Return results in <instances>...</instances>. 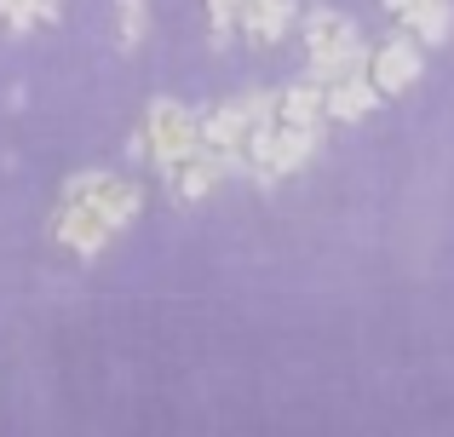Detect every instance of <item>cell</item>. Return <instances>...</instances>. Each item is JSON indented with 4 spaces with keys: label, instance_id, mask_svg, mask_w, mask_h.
<instances>
[{
    "label": "cell",
    "instance_id": "obj_1",
    "mask_svg": "<svg viewBox=\"0 0 454 437\" xmlns=\"http://www.w3.org/2000/svg\"><path fill=\"white\" fill-rule=\"evenodd\" d=\"M145 214V184L121 173H69L52 214V242L75 259H98L115 236Z\"/></svg>",
    "mask_w": 454,
    "mask_h": 437
},
{
    "label": "cell",
    "instance_id": "obj_2",
    "mask_svg": "<svg viewBox=\"0 0 454 437\" xmlns=\"http://www.w3.org/2000/svg\"><path fill=\"white\" fill-rule=\"evenodd\" d=\"M300 29H305V64H310L317 81H333V75H345V69L368 64L363 58V35H356V23L345 18V12L317 6V12L300 18Z\"/></svg>",
    "mask_w": 454,
    "mask_h": 437
},
{
    "label": "cell",
    "instance_id": "obj_3",
    "mask_svg": "<svg viewBox=\"0 0 454 437\" xmlns=\"http://www.w3.org/2000/svg\"><path fill=\"white\" fill-rule=\"evenodd\" d=\"M310 150H317V133L277 121V115H270V104H265V115H259V121H254V133H247L242 168H254L265 184H277V179H288L294 168H305V161H310Z\"/></svg>",
    "mask_w": 454,
    "mask_h": 437
},
{
    "label": "cell",
    "instance_id": "obj_4",
    "mask_svg": "<svg viewBox=\"0 0 454 437\" xmlns=\"http://www.w3.org/2000/svg\"><path fill=\"white\" fill-rule=\"evenodd\" d=\"M265 104H270V98L247 92V98L213 104L207 115H196V127H201V150H213L224 168H236V161H242V150H247V133H254V121L265 115Z\"/></svg>",
    "mask_w": 454,
    "mask_h": 437
},
{
    "label": "cell",
    "instance_id": "obj_5",
    "mask_svg": "<svg viewBox=\"0 0 454 437\" xmlns=\"http://www.w3.org/2000/svg\"><path fill=\"white\" fill-rule=\"evenodd\" d=\"M138 138H145V150H150L155 161H161V156H178V150H196L201 144L196 110H190V104H178V98H150Z\"/></svg>",
    "mask_w": 454,
    "mask_h": 437
},
{
    "label": "cell",
    "instance_id": "obj_6",
    "mask_svg": "<svg viewBox=\"0 0 454 437\" xmlns=\"http://www.w3.org/2000/svg\"><path fill=\"white\" fill-rule=\"evenodd\" d=\"M161 168V179H167V191H173V202H184V207H196V202H207L213 191L224 184V161L213 156V150H178V156H161L155 161Z\"/></svg>",
    "mask_w": 454,
    "mask_h": 437
},
{
    "label": "cell",
    "instance_id": "obj_7",
    "mask_svg": "<svg viewBox=\"0 0 454 437\" xmlns=\"http://www.w3.org/2000/svg\"><path fill=\"white\" fill-rule=\"evenodd\" d=\"M363 69H368V81H374L380 98H397V92L420 87V46H414V35L409 41H386Z\"/></svg>",
    "mask_w": 454,
    "mask_h": 437
},
{
    "label": "cell",
    "instance_id": "obj_8",
    "mask_svg": "<svg viewBox=\"0 0 454 437\" xmlns=\"http://www.w3.org/2000/svg\"><path fill=\"white\" fill-rule=\"evenodd\" d=\"M300 23V0H247L242 6V41L259 46V52H270V46L288 41V29Z\"/></svg>",
    "mask_w": 454,
    "mask_h": 437
},
{
    "label": "cell",
    "instance_id": "obj_9",
    "mask_svg": "<svg viewBox=\"0 0 454 437\" xmlns=\"http://www.w3.org/2000/svg\"><path fill=\"white\" fill-rule=\"evenodd\" d=\"M322 92H328V121H345V127H351V121H368V115H374V104H380L368 69H345V75L322 81Z\"/></svg>",
    "mask_w": 454,
    "mask_h": 437
},
{
    "label": "cell",
    "instance_id": "obj_10",
    "mask_svg": "<svg viewBox=\"0 0 454 437\" xmlns=\"http://www.w3.org/2000/svg\"><path fill=\"white\" fill-rule=\"evenodd\" d=\"M270 115L288 127H305V133H317L322 121H328V92H322V81H294V87H282L277 98H270Z\"/></svg>",
    "mask_w": 454,
    "mask_h": 437
},
{
    "label": "cell",
    "instance_id": "obj_11",
    "mask_svg": "<svg viewBox=\"0 0 454 437\" xmlns=\"http://www.w3.org/2000/svg\"><path fill=\"white\" fill-rule=\"evenodd\" d=\"M386 12L414 35V41H426V46H443L449 29H454L449 0H386Z\"/></svg>",
    "mask_w": 454,
    "mask_h": 437
},
{
    "label": "cell",
    "instance_id": "obj_12",
    "mask_svg": "<svg viewBox=\"0 0 454 437\" xmlns=\"http://www.w3.org/2000/svg\"><path fill=\"white\" fill-rule=\"evenodd\" d=\"M58 23V0H0V35H41Z\"/></svg>",
    "mask_w": 454,
    "mask_h": 437
},
{
    "label": "cell",
    "instance_id": "obj_13",
    "mask_svg": "<svg viewBox=\"0 0 454 437\" xmlns=\"http://www.w3.org/2000/svg\"><path fill=\"white\" fill-rule=\"evenodd\" d=\"M150 35V0H115V46L138 52Z\"/></svg>",
    "mask_w": 454,
    "mask_h": 437
},
{
    "label": "cell",
    "instance_id": "obj_14",
    "mask_svg": "<svg viewBox=\"0 0 454 437\" xmlns=\"http://www.w3.org/2000/svg\"><path fill=\"white\" fill-rule=\"evenodd\" d=\"M242 6H247V0H207L213 41H236V29H242Z\"/></svg>",
    "mask_w": 454,
    "mask_h": 437
}]
</instances>
